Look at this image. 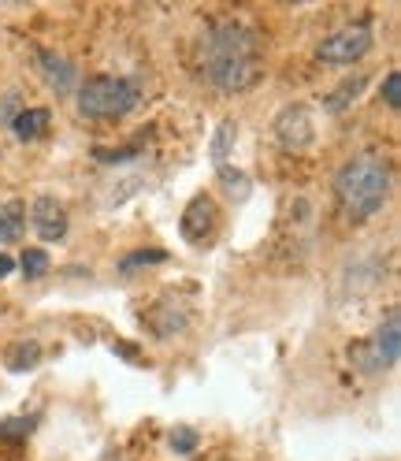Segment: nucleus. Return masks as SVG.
<instances>
[{
	"label": "nucleus",
	"instance_id": "nucleus-6",
	"mask_svg": "<svg viewBox=\"0 0 401 461\" xmlns=\"http://www.w3.org/2000/svg\"><path fill=\"white\" fill-rule=\"evenodd\" d=\"M275 138L282 149L290 153H305L316 146V120H312L308 104H282L279 115H275Z\"/></svg>",
	"mask_w": 401,
	"mask_h": 461
},
{
	"label": "nucleus",
	"instance_id": "nucleus-14",
	"mask_svg": "<svg viewBox=\"0 0 401 461\" xmlns=\"http://www.w3.org/2000/svg\"><path fill=\"white\" fill-rule=\"evenodd\" d=\"M38 361H41V346L38 342H12L8 354H4V368L8 372H31V368H38Z\"/></svg>",
	"mask_w": 401,
	"mask_h": 461
},
{
	"label": "nucleus",
	"instance_id": "nucleus-16",
	"mask_svg": "<svg viewBox=\"0 0 401 461\" xmlns=\"http://www.w3.org/2000/svg\"><path fill=\"white\" fill-rule=\"evenodd\" d=\"M364 82H368L364 75H357V78H350V82H342V90H338V94H331V97L324 101V108H327V112H346V108H350V104L361 97Z\"/></svg>",
	"mask_w": 401,
	"mask_h": 461
},
{
	"label": "nucleus",
	"instance_id": "nucleus-20",
	"mask_svg": "<svg viewBox=\"0 0 401 461\" xmlns=\"http://www.w3.org/2000/svg\"><path fill=\"white\" fill-rule=\"evenodd\" d=\"M383 97H387V104L397 112L401 108V75L397 71H390L387 78H383Z\"/></svg>",
	"mask_w": 401,
	"mask_h": 461
},
{
	"label": "nucleus",
	"instance_id": "nucleus-7",
	"mask_svg": "<svg viewBox=\"0 0 401 461\" xmlns=\"http://www.w3.org/2000/svg\"><path fill=\"white\" fill-rule=\"evenodd\" d=\"M219 227V212H216V201L209 194H193V201L186 205L183 220H179V230L190 246H205Z\"/></svg>",
	"mask_w": 401,
	"mask_h": 461
},
{
	"label": "nucleus",
	"instance_id": "nucleus-12",
	"mask_svg": "<svg viewBox=\"0 0 401 461\" xmlns=\"http://www.w3.org/2000/svg\"><path fill=\"white\" fill-rule=\"evenodd\" d=\"M26 230V205L22 201H0V242L12 246Z\"/></svg>",
	"mask_w": 401,
	"mask_h": 461
},
{
	"label": "nucleus",
	"instance_id": "nucleus-1",
	"mask_svg": "<svg viewBox=\"0 0 401 461\" xmlns=\"http://www.w3.org/2000/svg\"><path fill=\"white\" fill-rule=\"evenodd\" d=\"M200 75L216 94H245L264 75L261 34L245 23H212L200 34Z\"/></svg>",
	"mask_w": 401,
	"mask_h": 461
},
{
	"label": "nucleus",
	"instance_id": "nucleus-11",
	"mask_svg": "<svg viewBox=\"0 0 401 461\" xmlns=\"http://www.w3.org/2000/svg\"><path fill=\"white\" fill-rule=\"evenodd\" d=\"M49 108H22V112H15L12 115V134L19 138V141H34V138H41L45 134V127H49Z\"/></svg>",
	"mask_w": 401,
	"mask_h": 461
},
{
	"label": "nucleus",
	"instance_id": "nucleus-19",
	"mask_svg": "<svg viewBox=\"0 0 401 461\" xmlns=\"http://www.w3.org/2000/svg\"><path fill=\"white\" fill-rule=\"evenodd\" d=\"M167 447L175 450V454H190L197 447V431L193 428H171L167 431Z\"/></svg>",
	"mask_w": 401,
	"mask_h": 461
},
{
	"label": "nucleus",
	"instance_id": "nucleus-3",
	"mask_svg": "<svg viewBox=\"0 0 401 461\" xmlns=\"http://www.w3.org/2000/svg\"><path fill=\"white\" fill-rule=\"evenodd\" d=\"M75 104L85 120H120L138 108V86L120 75H97L78 86Z\"/></svg>",
	"mask_w": 401,
	"mask_h": 461
},
{
	"label": "nucleus",
	"instance_id": "nucleus-4",
	"mask_svg": "<svg viewBox=\"0 0 401 461\" xmlns=\"http://www.w3.org/2000/svg\"><path fill=\"white\" fill-rule=\"evenodd\" d=\"M397 354H401V324H397V309H390L379 321V328L368 335V342H361L353 350V361L368 376H379V372L397 365Z\"/></svg>",
	"mask_w": 401,
	"mask_h": 461
},
{
	"label": "nucleus",
	"instance_id": "nucleus-13",
	"mask_svg": "<svg viewBox=\"0 0 401 461\" xmlns=\"http://www.w3.org/2000/svg\"><path fill=\"white\" fill-rule=\"evenodd\" d=\"M15 268L22 272V279H26V283H34V279H45V276H49L52 257H49V249H41V246H26V249H22V257L15 261Z\"/></svg>",
	"mask_w": 401,
	"mask_h": 461
},
{
	"label": "nucleus",
	"instance_id": "nucleus-8",
	"mask_svg": "<svg viewBox=\"0 0 401 461\" xmlns=\"http://www.w3.org/2000/svg\"><path fill=\"white\" fill-rule=\"evenodd\" d=\"M31 227H34V235L41 242H64L67 230H71V216L56 197L41 194V197L31 201Z\"/></svg>",
	"mask_w": 401,
	"mask_h": 461
},
{
	"label": "nucleus",
	"instance_id": "nucleus-5",
	"mask_svg": "<svg viewBox=\"0 0 401 461\" xmlns=\"http://www.w3.org/2000/svg\"><path fill=\"white\" fill-rule=\"evenodd\" d=\"M376 45V34H371V26L357 23V26H342V31L327 34L320 45H316V60L327 64V68H350L357 60L371 52Z\"/></svg>",
	"mask_w": 401,
	"mask_h": 461
},
{
	"label": "nucleus",
	"instance_id": "nucleus-9",
	"mask_svg": "<svg viewBox=\"0 0 401 461\" xmlns=\"http://www.w3.org/2000/svg\"><path fill=\"white\" fill-rule=\"evenodd\" d=\"M38 71H41V78L49 82V90L56 97H71V94H78V86H82L78 68L67 60V56H60V52L41 49L38 52Z\"/></svg>",
	"mask_w": 401,
	"mask_h": 461
},
{
	"label": "nucleus",
	"instance_id": "nucleus-10",
	"mask_svg": "<svg viewBox=\"0 0 401 461\" xmlns=\"http://www.w3.org/2000/svg\"><path fill=\"white\" fill-rule=\"evenodd\" d=\"M146 321H149V328H153L160 339H167L171 331H183V328H186L190 312H186V309H179V305H175V294L167 291V294H164V298L146 312Z\"/></svg>",
	"mask_w": 401,
	"mask_h": 461
},
{
	"label": "nucleus",
	"instance_id": "nucleus-18",
	"mask_svg": "<svg viewBox=\"0 0 401 461\" xmlns=\"http://www.w3.org/2000/svg\"><path fill=\"white\" fill-rule=\"evenodd\" d=\"M34 424H38V417H12V420H0V439L22 443V439L34 431Z\"/></svg>",
	"mask_w": 401,
	"mask_h": 461
},
{
	"label": "nucleus",
	"instance_id": "nucleus-15",
	"mask_svg": "<svg viewBox=\"0 0 401 461\" xmlns=\"http://www.w3.org/2000/svg\"><path fill=\"white\" fill-rule=\"evenodd\" d=\"M164 261H167L164 249H134V253H127L123 261H120V272L123 276H134L141 268H153V265H164Z\"/></svg>",
	"mask_w": 401,
	"mask_h": 461
},
{
	"label": "nucleus",
	"instance_id": "nucleus-2",
	"mask_svg": "<svg viewBox=\"0 0 401 461\" xmlns=\"http://www.w3.org/2000/svg\"><path fill=\"white\" fill-rule=\"evenodd\" d=\"M390 186H394V167L390 160L376 157V153H357L338 167L334 176V197L342 212L350 220L364 223L371 216H379L390 201Z\"/></svg>",
	"mask_w": 401,
	"mask_h": 461
},
{
	"label": "nucleus",
	"instance_id": "nucleus-17",
	"mask_svg": "<svg viewBox=\"0 0 401 461\" xmlns=\"http://www.w3.org/2000/svg\"><path fill=\"white\" fill-rule=\"evenodd\" d=\"M235 138H238V123L235 120H223L216 127V138H212V164L216 167H223V160H227V153H231V141Z\"/></svg>",
	"mask_w": 401,
	"mask_h": 461
},
{
	"label": "nucleus",
	"instance_id": "nucleus-21",
	"mask_svg": "<svg viewBox=\"0 0 401 461\" xmlns=\"http://www.w3.org/2000/svg\"><path fill=\"white\" fill-rule=\"evenodd\" d=\"M15 272V257L12 253H4V249H0V279H8Z\"/></svg>",
	"mask_w": 401,
	"mask_h": 461
}]
</instances>
